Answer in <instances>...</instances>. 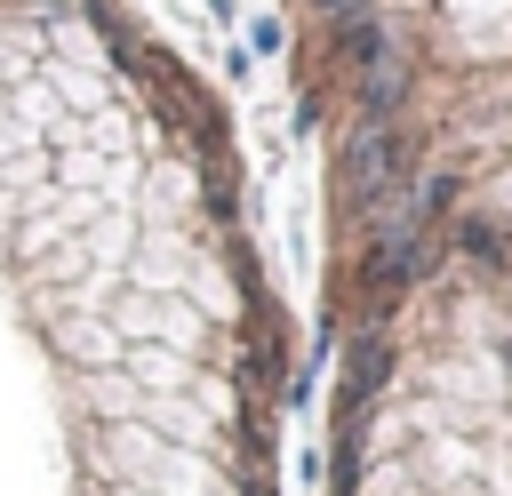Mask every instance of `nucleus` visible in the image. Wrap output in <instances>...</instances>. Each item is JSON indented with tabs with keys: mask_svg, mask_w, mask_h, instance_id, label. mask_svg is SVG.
<instances>
[{
	"mask_svg": "<svg viewBox=\"0 0 512 496\" xmlns=\"http://www.w3.org/2000/svg\"><path fill=\"white\" fill-rule=\"evenodd\" d=\"M224 136L128 0H0V496H264Z\"/></svg>",
	"mask_w": 512,
	"mask_h": 496,
	"instance_id": "1",
	"label": "nucleus"
}]
</instances>
